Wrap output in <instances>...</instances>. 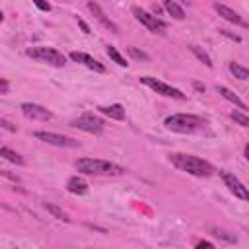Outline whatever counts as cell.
I'll return each mask as SVG.
<instances>
[{
    "mask_svg": "<svg viewBox=\"0 0 249 249\" xmlns=\"http://www.w3.org/2000/svg\"><path fill=\"white\" fill-rule=\"evenodd\" d=\"M169 161L181 169V171H187L195 177H210L214 173V167L206 161V160H200L196 156H191V154H181V152H175L169 156Z\"/></svg>",
    "mask_w": 249,
    "mask_h": 249,
    "instance_id": "2",
    "label": "cell"
},
{
    "mask_svg": "<svg viewBox=\"0 0 249 249\" xmlns=\"http://www.w3.org/2000/svg\"><path fill=\"white\" fill-rule=\"evenodd\" d=\"M132 14H134V18H136L142 25H146L152 33H163V31L167 29L165 21H161L160 18H156V16L148 14L146 10H142V8H138V6H134V8H132Z\"/></svg>",
    "mask_w": 249,
    "mask_h": 249,
    "instance_id": "8",
    "label": "cell"
},
{
    "mask_svg": "<svg viewBox=\"0 0 249 249\" xmlns=\"http://www.w3.org/2000/svg\"><path fill=\"white\" fill-rule=\"evenodd\" d=\"M228 68H230V72L233 74V78H237V80H247V78H249V68L241 66L239 62H230Z\"/></svg>",
    "mask_w": 249,
    "mask_h": 249,
    "instance_id": "17",
    "label": "cell"
},
{
    "mask_svg": "<svg viewBox=\"0 0 249 249\" xmlns=\"http://www.w3.org/2000/svg\"><path fill=\"white\" fill-rule=\"evenodd\" d=\"M222 181L226 183V187L230 189V193H233V196H237L239 200H249V189L230 171H220Z\"/></svg>",
    "mask_w": 249,
    "mask_h": 249,
    "instance_id": "9",
    "label": "cell"
},
{
    "mask_svg": "<svg viewBox=\"0 0 249 249\" xmlns=\"http://www.w3.org/2000/svg\"><path fill=\"white\" fill-rule=\"evenodd\" d=\"M163 124L167 130H173L179 134H195L206 128V119L191 113H175V115H169L163 121Z\"/></svg>",
    "mask_w": 249,
    "mask_h": 249,
    "instance_id": "1",
    "label": "cell"
},
{
    "mask_svg": "<svg viewBox=\"0 0 249 249\" xmlns=\"http://www.w3.org/2000/svg\"><path fill=\"white\" fill-rule=\"evenodd\" d=\"M195 249H214V245H212L210 241H198Z\"/></svg>",
    "mask_w": 249,
    "mask_h": 249,
    "instance_id": "28",
    "label": "cell"
},
{
    "mask_svg": "<svg viewBox=\"0 0 249 249\" xmlns=\"http://www.w3.org/2000/svg\"><path fill=\"white\" fill-rule=\"evenodd\" d=\"M35 138L51 144V146H56V148H78L80 142L70 138V136H64V134H56V132H47V130H37L35 132Z\"/></svg>",
    "mask_w": 249,
    "mask_h": 249,
    "instance_id": "7",
    "label": "cell"
},
{
    "mask_svg": "<svg viewBox=\"0 0 249 249\" xmlns=\"http://www.w3.org/2000/svg\"><path fill=\"white\" fill-rule=\"evenodd\" d=\"M0 93H8V80L6 78L0 80Z\"/></svg>",
    "mask_w": 249,
    "mask_h": 249,
    "instance_id": "30",
    "label": "cell"
},
{
    "mask_svg": "<svg viewBox=\"0 0 249 249\" xmlns=\"http://www.w3.org/2000/svg\"><path fill=\"white\" fill-rule=\"evenodd\" d=\"M195 88H196V89H198V91H204V86H202V84H198V82H196V84H195Z\"/></svg>",
    "mask_w": 249,
    "mask_h": 249,
    "instance_id": "32",
    "label": "cell"
},
{
    "mask_svg": "<svg viewBox=\"0 0 249 249\" xmlns=\"http://www.w3.org/2000/svg\"><path fill=\"white\" fill-rule=\"evenodd\" d=\"M70 58H72L74 62H80V64L88 66V68H89V70H93V72H105V66H103L99 60H95L93 56H89L88 53L72 51V53H70Z\"/></svg>",
    "mask_w": 249,
    "mask_h": 249,
    "instance_id": "11",
    "label": "cell"
},
{
    "mask_svg": "<svg viewBox=\"0 0 249 249\" xmlns=\"http://www.w3.org/2000/svg\"><path fill=\"white\" fill-rule=\"evenodd\" d=\"M25 54L37 62H43V64H49L54 68H62L66 64V56L53 47H29L25 51Z\"/></svg>",
    "mask_w": 249,
    "mask_h": 249,
    "instance_id": "4",
    "label": "cell"
},
{
    "mask_svg": "<svg viewBox=\"0 0 249 249\" xmlns=\"http://www.w3.org/2000/svg\"><path fill=\"white\" fill-rule=\"evenodd\" d=\"M76 169L84 175H123L124 173V167L115 163V161H109V160H97V158H80L76 160Z\"/></svg>",
    "mask_w": 249,
    "mask_h": 249,
    "instance_id": "3",
    "label": "cell"
},
{
    "mask_svg": "<svg viewBox=\"0 0 249 249\" xmlns=\"http://www.w3.org/2000/svg\"><path fill=\"white\" fill-rule=\"evenodd\" d=\"M128 53H130V56H134L138 60H148V54L142 53V51H138V49H134V47H128Z\"/></svg>",
    "mask_w": 249,
    "mask_h": 249,
    "instance_id": "24",
    "label": "cell"
},
{
    "mask_svg": "<svg viewBox=\"0 0 249 249\" xmlns=\"http://www.w3.org/2000/svg\"><path fill=\"white\" fill-rule=\"evenodd\" d=\"M88 8H89V10L93 12L95 19H97V21H99V23H101L103 27L111 29L113 33H119V27H117V25H115V23H113V21H111V19H109L107 16H105V12H103V10L99 8V4H95V2H88Z\"/></svg>",
    "mask_w": 249,
    "mask_h": 249,
    "instance_id": "12",
    "label": "cell"
},
{
    "mask_svg": "<svg viewBox=\"0 0 249 249\" xmlns=\"http://www.w3.org/2000/svg\"><path fill=\"white\" fill-rule=\"evenodd\" d=\"M231 119H233L237 124L249 128V117H247V115H243V113H239V111H231Z\"/></svg>",
    "mask_w": 249,
    "mask_h": 249,
    "instance_id": "23",
    "label": "cell"
},
{
    "mask_svg": "<svg viewBox=\"0 0 249 249\" xmlns=\"http://www.w3.org/2000/svg\"><path fill=\"white\" fill-rule=\"evenodd\" d=\"M70 124L76 126V128H80V130H86V132H89V134H101L103 128H105L103 119H99V117L93 115V113H84V115H80L78 119H74Z\"/></svg>",
    "mask_w": 249,
    "mask_h": 249,
    "instance_id": "6",
    "label": "cell"
},
{
    "mask_svg": "<svg viewBox=\"0 0 249 249\" xmlns=\"http://www.w3.org/2000/svg\"><path fill=\"white\" fill-rule=\"evenodd\" d=\"M163 8L175 18V19H185V10L177 4V2H171V0H167L165 4H163Z\"/></svg>",
    "mask_w": 249,
    "mask_h": 249,
    "instance_id": "18",
    "label": "cell"
},
{
    "mask_svg": "<svg viewBox=\"0 0 249 249\" xmlns=\"http://www.w3.org/2000/svg\"><path fill=\"white\" fill-rule=\"evenodd\" d=\"M0 156H2V158H6V160H8V161H12V163H18V165H21V163H23V158H21L18 152L10 150L8 146H2V148H0Z\"/></svg>",
    "mask_w": 249,
    "mask_h": 249,
    "instance_id": "19",
    "label": "cell"
},
{
    "mask_svg": "<svg viewBox=\"0 0 249 249\" xmlns=\"http://www.w3.org/2000/svg\"><path fill=\"white\" fill-rule=\"evenodd\" d=\"M21 113L31 121H49L53 117V113L49 109H45L43 105H37V103H23Z\"/></svg>",
    "mask_w": 249,
    "mask_h": 249,
    "instance_id": "10",
    "label": "cell"
},
{
    "mask_svg": "<svg viewBox=\"0 0 249 249\" xmlns=\"http://www.w3.org/2000/svg\"><path fill=\"white\" fill-rule=\"evenodd\" d=\"M66 189H68V193H72V195H86L88 193V183L82 179V177H70L68 179V183H66Z\"/></svg>",
    "mask_w": 249,
    "mask_h": 249,
    "instance_id": "15",
    "label": "cell"
},
{
    "mask_svg": "<svg viewBox=\"0 0 249 249\" xmlns=\"http://www.w3.org/2000/svg\"><path fill=\"white\" fill-rule=\"evenodd\" d=\"M0 124H2L6 130H10V132H16V130H18V128H16V126H12V123H8L6 119H0Z\"/></svg>",
    "mask_w": 249,
    "mask_h": 249,
    "instance_id": "27",
    "label": "cell"
},
{
    "mask_svg": "<svg viewBox=\"0 0 249 249\" xmlns=\"http://www.w3.org/2000/svg\"><path fill=\"white\" fill-rule=\"evenodd\" d=\"M43 206H45V210H47L49 214H53L56 220H64V222H68V220H70V218H68V214H66L62 208H58L56 204H53V202H45Z\"/></svg>",
    "mask_w": 249,
    "mask_h": 249,
    "instance_id": "20",
    "label": "cell"
},
{
    "mask_svg": "<svg viewBox=\"0 0 249 249\" xmlns=\"http://www.w3.org/2000/svg\"><path fill=\"white\" fill-rule=\"evenodd\" d=\"M35 6H37L39 10H43V12H51V8H53L49 2H41V0H35Z\"/></svg>",
    "mask_w": 249,
    "mask_h": 249,
    "instance_id": "26",
    "label": "cell"
},
{
    "mask_svg": "<svg viewBox=\"0 0 249 249\" xmlns=\"http://www.w3.org/2000/svg\"><path fill=\"white\" fill-rule=\"evenodd\" d=\"M105 51H107L109 58H111L113 62H117L119 66H126V64H128V62L124 60V56H123V54H121V53H119V51H117L113 45H107V49H105Z\"/></svg>",
    "mask_w": 249,
    "mask_h": 249,
    "instance_id": "21",
    "label": "cell"
},
{
    "mask_svg": "<svg viewBox=\"0 0 249 249\" xmlns=\"http://www.w3.org/2000/svg\"><path fill=\"white\" fill-rule=\"evenodd\" d=\"M214 10L218 12V16H222L226 21H230V23H235V25H247L243 19H241V16H237L231 8H228V6H224V4H214Z\"/></svg>",
    "mask_w": 249,
    "mask_h": 249,
    "instance_id": "13",
    "label": "cell"
},
{
    "mask_svg": "<svg viewBox=\"0 0 249 249\" xmlns=\"http://www.w3.org/2000/svg\"><path fill=\"white\" fill-rule=\"evenodd\" d=\"M140 82H142L144 86H148L150 89H154L156 93H160V95L175 97V99H185V93H183L181 89H177V88H173V86H169V84H165V82H161V80H158V78L142 76Z\"/></svg>",
    "mask_w": 249,
    "mask_h": 249,
    "instance_id": "5",
    "label": "cell"
},
{
    "mask_svg": "<svg viewBox=\"0 0 249 249\" xmlns=\"http://www.w3.org/2000/svg\"><path fill=\"white\" fill-rule=\"evenodd\" d=\"M78 23H80V27L84 29V33H89V27L86 25V21H84V19H78Z\"/></svg>",
    "mask_w": 249,
    "mask_h": 249,
    "instance_id": "31",
    "label": "cell"
},
{
    "mask_svg": "<svg viewBox=\"0 0 249 249\" xmlns=\"http://www.w3.org/2000/svg\"><path fill=\"white\" fill-rule=\"evenodd\" d=\"M245 158H247V160H249V144H247V146H245Z\"/></svg>",
    "mask_w": 249,
    "mask_h": 249,
    "instance_id": "33",
    "label": "cell"
},
{
    "mask_svg": "<svg viewBox=\"0 0 249 249\" xmlns=\"http://www.w3.org/2000/svg\"><path fill=\"white\" fill-rule=\"evenodd\" d=\"M189 49H191V53H193V54H195L198 60H202V64H204V66L212 68V60H210V56H208V54H206V53H204L200 47H196V45H191Z\"/></svg>",
    "mask_w": 249,
    "mask_h": 249,
    "instance_id": "22",
    "label": "cell"
},
{
    "mask_svg": "<svg viewBox=\"0 0 249 249\" xmlns=\"http://www.w3.org/2000/svg\"><path fill=\"white\" fill-rule=\"evenodd\" d=\"M216 91H218L224 99H228V101H231L233 105H237L239 109H247V107H245V103H243V101H241V99H239L231 89H228V88H224V86H218V88H216Z\"/></svg>",
    "mask_w": 249,
    "mask_h": 249,
    "instance_id": "16",
    "label": "cell"
},
{
    "mask_svg": "<svg viewBox=\"0 0 249 249\" xmlns=\"http://www.w3.org/2000/svg\"><path fill=\"white\" fill-rule=\"evenodd\" d=\"M212 233L216 235V237H222V239H226V241H235V237L233 235H228L226 231H222V230H216V228H212Z\"/></svg>",
    "mask_w": 249,
    "mask_h": 249,
    "instance_id": "25",
    "label": "cell"
},
{
    "mask_svg": "<svg viewBox=\"0 0 249 249\" xmlns=\"http://www.w3.org/2000/svg\"><path fill=\"white\" fill-rule=\"evenodd\" d=\"M220 31H222V35H226V37H230V39H233V41H241V37L235 35V33H230V31H226V29H220Z\"/></svg>",
    "mask_w": 249,
    "mask_h": 249,
    "instance_id": "29",
    "label": "cell"
},
{
    "mask_svg": "<svg viewBox=\"0 0 249 249\" xmlns=\"http://www.w3.org/2000/svg\"><path fill=\"white\" fill-rule=\"evenodd\" d=\"M97 111L101 115L109 117V119H115V121H123L124 119V107L119 105V103H115V105H101V107H97Z\"/></svg>",
    "mask_w": 249,
    "mask_h": 249,
    "instance_id": "14",
    "label": "cell"
}]
</instances>
